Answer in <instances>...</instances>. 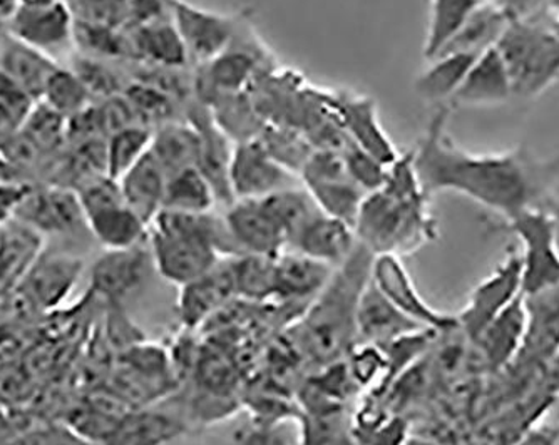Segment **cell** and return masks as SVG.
Wrapping results in <instances>:
<instances>
[{
  "instance_id": "cell-1",
  "label": "cell",
  "mask_w": 559,
  "mask_h": 445,
  "mask_svg": "<svg viewBox=\"0 0 559 445\" xmlns=\"http://www.w3.org/2000/svg\"><path fill=\"white\" fill-rule=\"evenodd\" d=\"M448 119L449 106H441L413 152L427 197L454 191L508 219L536 206L542 191L558 177L559 158H535L523 147L486 155L466 152L449 136Z\"/></svg>"
},
{
  "instance_id": "cell-2",
  "label": "cell",
  "mask_w": 559,
  "mask_h": 445,
  "mask_svg": "<svg viewBox=\"0 0 559 445\" xmlns=\"http://www.w3.org/2000/svg\"><path fill=\"white\" fill-rule=\"evenodd\" d=\"M373 256L359 241L347 262L335 268L332 280L310 303L297 328L301 352L320 365L338 362L354 347L355 312L369 281Z\"/></svg>"
},
{
  "instance_id": "cell-3",
  "label": "cell",
  "mask_w": 559,
  "mask_h": 445,
  "mask_svg": "<svg viewBox=\"0 0 559 445\" xmlns=\"http://www.w3.org/2000/svg\"><path fill=\"white\" fill-rule=\"evenodd\" d=\"M496 49L510 74L514 97L533 99L559 81V37L551 9L539 17L511 21Z\"/></svg>"
},
{
  "instance_id": "cell-4",
  "label": "cell",
  "mask_w": 559,
  "mask_h": 445,
  "mask_svg": "<svg viewBox=\"0 0 559 445\" xmlns=\"http://www.w3.org/2000/svg\"><path fill=\"white\" fill-rule=\"evenodd\" d=\"M426 202L424 194L402 196L385 188L373 191L364 200L355 233L373 255L394 253L401 256L414 252L432 233Z\"/></svg>"
},
{
  "instance_id": "cell-5",
  "label": "cell",
  "mask_w": 559,
  "mask_h": 445,
  "mask_svg": "<svg viewBox=\"0 0 559 445\" xmlns=\"http://www.w3.org/2000/svg\"><path fill=\"white\" fill-rule=\"evenodd\" d=\"M93 240L105 250H124L144 243L150 225L126 205L119 181L97 177L75 191Z\"/></svg>"
},
{
  "instance_id": "cell-6",
  "label": "cell",
  "mask_w": 559,
  "mask_h": 445,
  "mask_svg": "<svg viewBox=\"0 0 559 445\" xmlns=\"http://www.w3.org/2000/svg\"><path fill=\"white\" fill-rule=\"evenodd\" d=\"M506 227L521 241L523 293H538L559 284L556 213L531 206L506 219Z\"/></svg>"
},
{
  "instance_id": "cell-7",
  "label": "cell",
  "mask_w": 559,
  "mask_h": 445,
  "mask_svg": "<svg viewBox=\"0 0 559 445\" xmlns=\"http://www.w3.org/2000/svg\"><path fill=\"white\" fill-rule=\"evenodd\" d=\"M147 244L156 274L180 288L212 272L223 258L209 241L158 225H151Z\"/></svg>"
},
{
  "instance_id": "cell-8",
  "label": "cell",
  "mask_w": 559,
  "mask_h": 445,
  "mask_svg": "<svg viewBox=\"0 0 559 445\" xmlns=\"http://www.w3.org/2000/svg\"><path fill=\"white\" fill-rule=\"evenodd\" d=\"M14 218L46 237L91 234L78 193L56 184H31Z\"/></svg>"
},
{
  "instance_id": "cell-9",
  "label": "cell",
  "mask_w": 559,
  "mask_h": 445,
  "mask_svg": "<svg viewBox=\"0 0 559 445\" xmlns=\"http://www.w3.org/2000/svg\"><path fill=\"white\" fill-rule=\"evenodd\" d=\"M171 21L183 40L190 64L203 65L230 47L243 14H222L190 4L187 0H169Z\"/></svg>"
},
{
  "instance_id": "cell-10",
  "label": "cell",
  "mask_w": 559,
  "mask_h": 445,
  "mask_svg": "<svg viewBox=\"0 0 559 445\" xmlns=\"http://www.w3.org/2000/svg\"><path fill=\"white\" fill-rule=\"evenodd\" d=\"M521 294L523 268L520 253L513 252L474 288L466 306L461 310L460 315H455L460 330L471 341H476L492 320L501 315L514 300L520 299Z\"/></svg>"
},
{
  "instance_id": "cell-11",
  "label": "cell",
  "mask_w": 559,
  "mask_h": 445,
  "mask_svg": "<svg viewBox=\"0 0 559 445\" xmlns=\"http://www.w3.org/2000/svg\"><path fill=\"white\" fill-rule=\"evenodd\" d=\"M370 278L392 305L397 306L404 315L413 318L420 327L438 334L460 330L455 315L441 313L423 299L401 256L394 253H380L373 256Z\"/></svg>"
},
{
  "instance_id": "cell-12",
  "label": "cell",
  "mask_w": 559,
  "mask_h": 445,
  "mask_svg": "<svg viewBox=\"0 0 559 445\" xmlns=\"http://www.w3.org/2000/svg\"><path fill=\"white\" fill-rule=\"evenodd\" d=\"M83 269L81 256L44 249L14 288L36 312H56L69 299Z\"/></svg>"
},
{
  "instance_id": "cell-13",
  "label": "cell",
  "mask_w": 559,
  "mask_h": 445,
  "mask_svg": "<svg viewBox=\"0 0 559 445\" xmlns=\"http://www.w3.org/2000/svg\"><path fill=\"white\" fill-rule=\"evenodd\" d=\"M300 184V177L280 165L259 137L235 144L230 163V188L235 202L262 200Z\"/></svg>"
},
{
  "instance_id": "cell-14",
  "label": "cell",
  "mask_w": 559,
  "mask_h": 445,
  "mask_svg": "<svg viewBox=\"0 0 559 445\" xmlns=\"http://www.w3.org/2000/svg\"><path fill=\"white\" fill-rule=\"evenodd\" d=\"M153 269L155 263L147 240L131 249L105 250L91 266V293L105 303L122 305L143 287Z\"/></svg>"
},
{
  "instance_id": "cell-15",
  "label": "cell",
  "mask_w": 559,
  "mask_h": 445,
  "mask_svg": "<svg viewBox=\"0 0 559 445\" xmlns=\"http://www.w3.org/2000/svg\"><path fill=\"white\" fill-rule=\"evenodd\" d=\"M325 105L352 143L389 166L401 156L380 124L372 97L352 91H335L325 96Z\"/></svg>"
},
{
  "instance_id": "cell-16",
  "label": "cell",
  "mask_w": 559,
  "mask_h": 445,
  "mask_svg": "<svg viewBox=\"0 0 559 445\" xmlns=\"http://www.w3.org/2000/svg\"><path fill=\"white\" fill-rule=\"evenodd\" d=\"M9 34L58 61L74 47V15L66 0L40 8H22L9 21Z\"/></svg>"
},
{
  "instance_id": "cell-17",
  "label": "cell",
  "mask_w": 559,
  "mask_h": 445,
  "mask_svg": "<svg viewBox=\"0 0 559 445\" xmlns=\"http://www.w3.org/2000/svg\"><path fill=\"white\" fill-rule=\"evenodd\" d=\"M223 216L243 255L276 258L287 252V234L263 200H237L225 208Z\"/></svg>"
},
{
  "instance_id": "cell-18",
  "label": "cell",
  "mask_w": 559,
  "mask_h": 445,
  "mask_svg": "<svg viewBox=\"0 0 559 445\" xmlns=\"http://www.w3.org/2000/svg\"><path fill=\"white\" fill-rule=\"evenodd\" d=\"M429 330L420 327L413 318L404 315L397 306L392 305L379 288L369 278L360 293L357 312H355V334L360 344H373L379 347L392 344L405 335Z\"/></svg>"
},
{
  "instance_id": "cell-19",
  "label": "cell",
  "mask_w": 559,
  "mask_h": 445,
  "mask_svg": "<svg viewBox=\"0 0 559 445\" xmlns=\"http://www.w3.org/2000/svg\"><path fill=\"white\" fill-rule=\"evenodd\" d=\"M526 330L516 362L545 366L559 347V284L524 294Z\"/></svg>"
},
{
  "instance_id": "cell-20",
  "label": "cell",
  "mask_w": 559,
  "mask_h": 445,
  "mask_svg": "<svg viewBox=\"0 0 559 445\" xmlns=\"http://www.w3.org/2000/svg\"><path fill=\"white\" fill-rule=\"evenodd\" d=\"M235 297L237 287L230 256L219 260L218 265L209 274L180 288L178 315L181 324L190 330L200 327Z\"/></svg>"
},
{
  "instance_id": "cell-21",
  "label": "cell",
  "mask_w": 559,
  "mask_h": 445,
  "mask_svg": "<svg viewBox=\"0 0 559 445\" xmlns=\"http://www.w3.org/2000/svg\"><path fill=\"white\" fill-rule=\"evenodd\" d=\"M357 244L359 238L354 227L319 209L295 234L288 250L338 268L347 262Z\"/></svg>"
},
{
  "instance_id": "cell-22",
  "label": "cell",
  "mask_w": 559,
  "mask_h": 445,
  "mask_svg": "<svg viewBox=\"0 0 559 445\" xmlns=\"http://www.w3.org/2000/svg\"><path fill=\"white\" fill-rule=\"evenodd\" d=\"M511 97L514 93L510 74L498 49L492 47L476 59L449 108H495L506 105Z\"/></svg>"
},
{
  "instance_id": "cell-23",
  "label": "cell",
  "mask_w": 559,
  "mask_h": 445,
  "mask_svg": "<svg viewBox=\"0 0 559 445\" xmlns=\"http://www.w3.org/2000/svg\"><path fill=\"white\" fill-rule=\"evenodd\" d=\"M334 266L287 250L275 258V297L280 303H312L334 277Z\"/></svg>"
},
{
  "instance_id": "cell-24",
  "label": "cell",
  "mask_w": 559,
  "mask_h": 445,
  "mask_svg": "<svg viewBox=\"0 0 559 445\" xmlns=\"http://www.w3.org/2000/svg\"><path fill=\"white\" fill-rule=\"evenodd\" d=\"M118 181L126 205L130 206L143 221L151 225L163 209L168 172L159 165L153 153L147 152Z\"/></svg>"
},
{
  "instance_id": "cell-25",
  "label": "cell",
  "mask_w": 559,
  "mask_h": 445,
  "mask_svg": "<svg viewBox=\"0 0 559 445\" xmlns=\"http://www.w3.org/2000/svg\"><path fill=\"white\" fill-rule=\"evenodd\" d=\"M526 330L524 293L514 300L501 315L496 316L474 344L479 347L486 362L495 370L516 362Z\"/></svg>"
},
{
  "instance_id": "cell-26",
  "label": "cell",
  "mask_w": 559,
  "mask_h": 445,
  "mask_svg": "<svg viewBox=\"0 0 559 445\" xmlns=\"http://www.w3.org/2000/svg\"><path fill=\"white\" fill-rule=\"evenodd\" d=\"M59 62L9 34L0 44V71L27 91L34 101L43 99L47 81Z\"/></svg>"
},
{
  "instance_id": "cell-27",
  "label": "cell",
  "mask_w": 559,
  "mask_h": 445,
  "mask_svg": "<svg viewBox=\"0 0 559 445\" xmlns=\"http://www.w3.org/2000/svg\"><path fill=\"white\" fill-rule=\"evenodd\" d=\"M130 36L133 59L144 64L162 68H188L187 49L176 31L171 17L153 22L136 29H124Z\"/></svg>"
},
{
  "instance_id": "cell-28",
  "label": "cell",
  "mask_w": 559,
  "mask_h": 445,
  "mask_svg": "<svg viewBox=\"0 0 559 445\" xmlns=\"http://www.w3.org/2000/svg\"><path fill=\"white\" fill-rule=\"evenodd\" d=\"M510 22V17L495 2L485 0L474 9L473 14L467 17L461 29L454 34L439 55L463 52V55L480 56L498 46Z\"/></svg>"
},
{
  "instance_id": "cell-29",
  "label": "cell",
  "mask_w": 559,
  "mask_h": 445,
  "mask_svg": "<svg viewBox=\"0 0 559 445\" xmlns=\"http://www.w3.org/2000/svg\"><path fill=\"white\" fill-rule=\"evenodd\" d=\"M187 425L180 419L158 410H130L121 420L106 445H168L181 437Z\"/></svg>"
},
{
  "instance_id": "cell-30",
  "label": "cell",
  "mask_w": 559,
  "mask_h": 445,
  "mask_svg": "<svg viewBox=\"0 0 559 445\" xmlns=\"http://www.w3.org/2000/svg\"><path fill=\"white\" fill-rule=\"evenodd\" d=\"M477 58L479 56L463 52L439 55L427 61L429 65L417 76L414 89L430 105L449 106Z\"/></svg>"
},
{
  "instance_id": "cell-31",
  "label": "cell",
  "mask_w": 559,
  "mask_h": 445,
  "mask_svg": "<svg viewBox=\"0 0 559 445\" xmlns=\"http://www.w3.org/2000/svg\"><path fill=\"white\" fill-rule=\"evenodd\" d=\"M44 252V237L12 218L0 227V287H15Z\"/></svg>"
},
{
  "instance_id": "cell-32",
  "label": "cell",
  "mask_w": 559,
  "mask_h": 445,
  "mask_svg": "<svg viewBox=\"0 0 559 445\" xmlns=\"http://www.w3.org/2000/svg\"><path fill=\"white\" fill-rule=\"evenodd\" d=\"M200 133L185 119L165 122L153 131L150 152L169 175L198 165Z\"/></svg>"
},
{
  "instance_id": "cell-33",
  "label": "cell",
  "mask_w": 559,
  "mask_h": 445,
  "mask_svg": "<svg viewBox=\"0 0 559 445\" xmlns=\"http://www.w3.org/2000/svg\"><path fill=\"white\" fill-rule=\"evenodd\" d=\"M218 206L216 194L203 172L191 166L168 177L163 209L178 213L213 212Z\"/></svg>"
},
{
  "instance_id": "cell-34",
  "label": "cell",
  "mask_w": 559,
  "mask_h": 445,
  "mask_svg": "<svg viewBox=\"0 0 559 445\" xmlns=\"http://www.w3.org/2000/svg\"><path fill=\"white\" fill-rule=\"evenodd\" d=\"M480 2L485 0H430L429 24L423 47L426 61L435 59L448 46Z\"/></svg>"
},
{
  "instance_id": "cell-35",
  "label": "cell",
  "mask_w": 559,
  "mask_h": 445,
  "mask_svg": "<svg viewBox=\"0 0 559 445\" xmlns=\"http://www.w3.org/2000/svg\"><path fill=\"white\" fill-rule=\"evenodd\" d=\"M304 187L312 194L313 202L325 215L334 216L355 228L367 193L352 178L317 181Z\"/></svg>"
},
{
  "instance_id": "cell-36",
  "label": "cell",
  "mask_w": 559,
  "mask_h": 445,
  "mask_svg": "<svg viewBox=\"0 0 559 445\" xmlns=\"http://www.w3.org/2000/svg\"><path fill=\"white\" fill-rule=\"evenodd\" d=\"M74 47L78 52L90 58L133 59L130 36L118 27L100 26L74 19Z\"/></svg>"
},
{
  "instance_id": "cell-37",
  "label": "cell",
  "mask_w": 559,
  "mask_h": 445,
  "mask_svg": "<svg viewBox=\"0 0 559 445\" xmlns=\"http://www.w3.org/2000/svg\"><path fill=\"white\" fill-rule=\"evenodd\" d=\"M237 297L265 302L275 297V258L259 255L231 256Z\"/></svg>"
},
{
  "instance_id": "cell-38",
  "label": "cell",
  "mask_w": 559,
  "mask_h": 445,
  "mask_svg": "<svg viewBox=\"0 0 559 445\" xmlns=\"http://www.w3.org/2000/svg\"><path fill=\"white\" fill-rule=\"evenodd\" d=\"M153 131L143 124L122 128L106 137V161L108 175L115 180L124 177L147 152H150Z\"/></svg>"
},
{
  "instance_id": "cell-39",
  "label": "cell",
  "mask_w": 559,
  "mask_h": 445,
  "mask_svg": "<svg viewBox=\"0 0 559 445\" xmlns=\"http://www.w3.org/2000/svg\"><path fill=\"white\" fill-rule=\"evenodd\" d=\"M259 140L280 165L290 169L298 177L307 159L316 152L307 134L287 124H266Z\"/></svg>"
},
{
  "instance_id": "cell-40",
  "label": "cell",
  "mask_w": 559,
  "mask_h": 445,
  "mask_svg": "<svg viewBox=\"0 0 559 445\" xmlns=\"http://www.w3.org/2000/svg\"><path fill=\"white\" fill-rule=\"evenodd\" d=\"M39 103H44L69 119L93 105L94 101L90 91L81 83L80 77L75 76L74 71L59 64L47 81Z\"/></svg>"
},
{
  "instance_id": "cell-41",
  "label": "cell",
  "mask_w": 559,
  "mask_h": 445,
  "mask_svg": "<svg viewBox=\"0 0 559 445\" xmlns=\"http://www.w3.org/2000/svg\"><path fill=\"white\" fill-rule=\"evenodd\" d=\"M19 130L29 137L47 158L58 155L61 147L68 143V119L44 103L34 106Z\"/></svg>"
},
{
  "instance_id": "cell-42",
  "label": "cell",
  "mask_w": 559,
  "mask_h": 445,
  "mask_svg": "<svg viewBox=\"0 0 559 445\" xmlns=\"http://www.w3.org/2000/svg\"><path fill=\"white\" fill-rule=\"evenodd\" d=\"M69 68L80 77L81 83L90 91L93 101H103L109 97L121 96L131 81H124L121 72L106 64L103 59L90 58L78 52L71 59Z\"/></svg>"
},
{
  "instance_id": "cell-43",
  "label": "cell",
  "mask_w": 559,
  "mask_h": 445,
  "mask_svg": "<svg viewBox=\"0 0 559 445\" xmlns=\"http://www.w3.org/2000/svg\"><path fill=\"white\" fill-rule=\"evenodd\" d=\"M235 445H305L304 422L297 417L278 420H251L238 429Z\"/></svg>"
},
{
  "instance_id": "cell-44",
  "label": "cell",
  "mask_w": 559,
  "mask_h": 445,
  "mask_svg": "<svg viewBox=\"0 0 559 445\" xmlns=\"http://www.w3.org/2000/svg\"><path fill=\"white\" fill-rule=\"evenodd\" d=\"M345 165L352 180L359 184L367 194L382 190L388 183L389 165L377 159L357 144L348 143L344 152Z\"/></svg>"
},
{
  "instance_id": "cell-45",
  "label": "cell",
  "mask_w": 559,
  "mask_h": 445,
  "mask_svg": "<svg viewBox=\"0 0 559 445\" xmlns=\"http://www.w3.org/2000/svg\"><path fill=\"white\" fill-rule=\"evenodd\" d=\"M352 347L347 353V366L357 387H366L372 382L382 381V372L388 369V359L382 347L373 344H360Z\"/></svg>"
},
{
  "instance_id": "cell-46",
  "label": "cell",
  "mask_w": 559,
  "mask_h": 445,
  "mask_svg": "<svg viewBox=\"0 0 559 445\" xmlns=\"http://www.w3.org/2000/svg\"><path fill=\"white\" fill-rule=\"evenodd\" d=\"M5 445H93L72 432L58 420H47L44 424L15 435Z\"/></svg>"
},
{
  "instance_id": "cell-47",
  "label": "cell",
  "mask_w": 559,
  "mask_h": 445,
  "mask_svg": "<svg viewBox=\"0 0 559 445\" xmlns=\"http://www.w3.org/2000/svg\"><path fill=\"white\" fill-rule=\"evenodd\" d=\"M36 105L27 91L22 89L15 81L0 71V108L11 118L15 128H21Z\"/></svg>"
},
{
  "instance_id": "cell-48",
  "label": "cell",
  "mask_w": 559,
  "mask_h": 445,
  "mask_svg": "<svg viewBox=\"0 0 559 445\" xmlns=\"http://www.w3.org/2000/svg\"><path fill=\"white\" fill-rule=\"evenodd\" d=\"M510 21H527L549 11L548 0H491Z\"/></svg>"
},
{
  "instance_id": "cell-49",
  "label": "cell",
  "mask_w": 559,
  "mask_h": 445,
  "mask_svg": "<svg viewBox=\"0 0 559 445\" xmlns=\"http://www.w3.org/2000/svg\"><path fill=\"white\" fill-rule=\"evenodd\" d=\"M29 188L31 183H25V181L0 183V227L14 218L15 209Z\"/></svg>"
},
{
  "instance_id": "cell-50",
  "label": "cell",
  "mask_w": 559,
  "mask_h": 445,
  "mask_svg": "<svg viewBox=\"0 0 559 445\" xmlns=\"http://www.w3.org/2000/svg\"><path fill=\"white\" fill-rule=\"evenodd\" d=\"M559 425H538L521 435L513 445H558Z\"/></svg>"
},
{
  "instance_id": "cell-51",
  "label": "cell",
  "mask_w": 559,
  "mask_h": 445,
  "mask_svg": "<svg viewBox=\"0 0 559 445\" xmlns=\"http://www.w3.org/2000/svg\"><path fill=\"white\" fill-rule=\"evenodd\" d=\"M545 369L549 390L559 395V347L552 353L551 359L546 362Z\"/></svg>"
},
{
  "instance_id": "cell-52",
  "label": "cell",
  "mask_w": 559,
  "mask_h": 445,
  "mask_svg": "<svg viewBox=\"0 0 559 445\" xmlns=\"http://www.w3.org/2000/svg\"><path fill=\"white\" fill-rule=\"evenodd\" d=\"M305 445H357L354 438L345 431L335 432V434L329 435V437L319 438V441L309 442Z\"/></svg>"
},
{
  "instance_id": "cell-53",
  "label": "cell",
  "mask_w": 559,
  "mask_h": 445,
  "mask_svg": "<svg viewBox=\"0 0 559 445\" xmlns=\"http://www.w3.org/2000/svg\"><path fill=\"white\" fill-rule=\"evenodd\" d=\"M19 8V0H0V17L11 21Z\"/></svg>"
},
{
  "instance_id": "cell-54",
  "label": "cell",
  "mask_w": 559,
  "mask_h": 445,
  "mask_svg": "<svg viewBox=\"0 0 559 445\" xmlns=\"http://www.w3.org/2000/svg\"><path fill=\"white\" fill-rule=\"evenodd\" d=\"M9 36V22L0 17V44L4 43L5 37Z\"/></svg>"
},
{
  "instance_id": "cell-55",
  "label": "cell",
  "mask_w": 559,
  "mask_h": 445,
  "mask_svg": "<svg viewBox=\"0 0 559 445\" xmlns=\"http://www.w3.org/2000/svg\"><path fill=\"white\" fill-rule=\"evenodd\" d=\"M551 17H552V24H555L556 33H558V37H559V8L551 9Z\"/></svg>"
},
{
  "instance_id": "cell-56",
  "label": "cell",
  "mask_w": 559,
  "mask_h": 445,
  "mask_svg": "<svg viewBox=\"0 0 559 445\" xmlns=\"http://www.w3.org/2000/svg\"><path fill=\"white\" fill-rule=\"evenodd\" d=\"M556 244H558L559 252V213L556 215Z\"/></svg>"
},
{
  "instance_id": "cell-57",
  "label": "cell",
  "mask_w": 559,
  "mask_h": 445,
  "mask_svg": "<svg viewBox=\"0 0 559 445\" xmlns=\"http://www.w3.org/2000/svg\"><path fill=\"white\" fill-rule=\"evenodd\" d=\"M549 9L559 8V0H548Z\"/></svg>"
},
{
  "instance_id": "cell-58",
  "label": "cell",
  "mask_w": 559,
  "mask_h": 445,
  "mask_svg": "<svg viewBox=\"0 0 559 445\" xmlns=\"http://www.w3.org/2000/svg\"><path fill=\"white\" fill-rule=\"evenodd\" d=\"M558 445H559V434H558Z\"/></svg>"
}]
</instances>
